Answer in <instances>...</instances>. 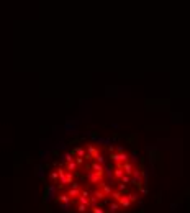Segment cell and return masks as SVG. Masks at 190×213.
I'll return each instance as SVG.
<instances>
[{"label": "cell", "instance_id": "1", "mask_svg": "<svg viewBox=\"0 0 190 213\" xmlns=\"http://www.w3.org/2000/svg\"><path fill=\"white\" fill-rule=\"evenodd\" d=\"M105 175V172L103 174H100V172H88L87 174V179H88V182H92V184H100L102 182V177Z\"/></svg>", "mask_w": 190, "mask_h": 213}, {"label": "cell", "instance_id": "2", "mask_svg": "<svg viewBox=\"0 0 190 213\" xmlns=\"http://www.w3.org/2000/svg\"><path fill=\"white\" fill-rule=\"evenodd\" d=\"M118 203H120V206H123V208H130L131 206V200L128 195H121V199L118 200Z\"/></svg>", "mask_w": 190, "mask_h": 213}, {"label": "cell", "instance_id": "3", "mask_svg": "<svg viewBox=\"0 0 190 213\" xmlns=\"http://www.w3.org/2000/svg\"><path fill=\"white\" fill-rule=\"evenodd\" d=\"M100 188H102V192L105 193V195H112V192H113L112 185H110V184H105V182H100Z\"/></svg>", "mask_w": 190, "mask_h": 213}, {"label": "cell", "instance_id": "4", "mask_svg": "<svg viewBox=\"0 0 190 213\" xmlns=\"http://www.w3.org/2000/svg\"><path fill=\"white\" fill-rule=\"evenodd\" d=\"M57 200H59L61 203H72V200H70V197L67 195V193H59V195H57Z\"/></svg>", "mask_w": 190, "mask_h": 213}, {"label": "cell", "instance_id": "5", "mask_svg": "<svg viewBox=\"0 0 190 213\" xmlns=\"http://www.w3.org/2000/svg\"><path fill=\"white\" fill-rule=\"evenodd\" d=\"M123 169H125V174H128V175H133V164H131V162H128V161H126V162H125L123 164Z\"/></svg>", "mask_w": 190, "mask_h": 213}, {"label": "cell", "instance_id": "6", "mask_svg": "<svg viewBox=\"0 0 190 213\" xmlns=\"http://www.w3.org/2000/svg\"><path fill=\"white\" fill-rule=\"evenodd\" d=\"M69 197H77L79 199V195H80V188H77V187H70V190H69V193H67Z\"/></svg>", "mask_w": 190, "mask_h": 213}, {"label": "cell", "instance_id": "7", "mask_svg": "<svg viewBox=\"0 0 190 213\" xmlns=\"http://www.w3.org/2000/svg\"><path fill=\"white\" fill-rule=\"evenodd\" d=\"M79 203H82V205H85V206H90L88 197H84V195H79Z\"/></svg>", "mask_w": 190, "mask_h": 213}, {"label": "cell", "instance_id": "8", "mask_svg": "<svg viewBox=\"0 0 190 213\" xmlns=\"http://www.w3.org/2000/svg\"><path fill=\"white\" fill-rule=\"evenodd\" d=\"M118 210H120V203H116V202L108 206V213H116Z\"/></svg>", "mask_w": 190, "mask_h": 213}, {"label": "cell", "instance_id": "9", "mask_svg": "<svg viewBox=\"0 0 190 213\" xmlns=\"http://www.w3.org/2000/svg\"><path fill=\"white\" fill-rule=\"evenodd\" d=\"M105 175L110 179V180H112V179L115 177V174L112 172V167H110V166H107V167H105Z\"/></svg>", "mask_w": 190, "mask_h": 213}, {"label": "cell", "instance_id": "10", "mask_svg": "<svg viewBox=\"0 0 190 213\" xmlns=\"http://www.w3.org/2000/svg\"><path fill=\"white\" fill-rule=\"evenodd\" d=\"M88 200H90V206H92V208H94V206H97V203H99V199H97L95 195H92Z\"/></svg>", "mask_w": 190, "mask_h": 213}, {"label": "cell", "instance_id": "11", "mask_svg": "<svg viewBox=\"0 0 190 213\" xmlns=\"http://www.w3.org/2000/svg\"><path fill=\"white\" fill-rule=\"evenodd\" d=\"M112 197H113V199L116 200V202H118V200L121 199V192H120V190H116V192L113 190V192H112Z\"/></svg>", "mask_w": 190, "mask_h": 213}, {"label": "cell", "instance_id": "12", "mask_svg": "<svg viewBox=\"0 0 190 213\" xmlns=\"http://www.w3.org/2000/svg\"><path fill=\"white\" fill-rule=\"evenodd\" d=\"M87 210H88V206L82 205V203H79V205H77V212H79V213H85Z\"/></svg>", "mask_w": 190, "mask_h": 213}, {"label": "cell", "instance_id": "13", "mask_svg": "<svg viewBox=\"0 0 190 213\" xmlns=\"http://www.w3.org/2000/svg\"><path fill=\"white\" fill-rule=\"evenodd\" d=\"M120 180H121V184H130V182H131V177H130L128 174H125L123 177L120 179Z\"/></svg>", "mask_w": 190, "mask_h": 213}, {"label": "cell", "instance_id": "14", "mask_svg": "<svg viewBox=\"0 0 190 213\" xmlns=\"http://www.w3.org/2000/svg\"><path fill=\"white\" fill-rule=\"evenodd\" d=\"M92 213H107V212L103 208H100V206H94V208H92Z\"/></svg>", "mask_w": 190, "mask_h": 213}, {"label": "cell", "instance_id": "15", "mask_svg": "<svg viewBox=\"0 0 190 213\" xmlns=\"http://www.w3.org/2000/svg\"><path fill=\"white\" fill-rule=\"evenodd\" d=\"M94 195L100 200V199H103V197H105V193H103V192H100V190H95V192H94Z\"/></svg>", "mask_w": 190, "mask_h": 213}, {"label": "cell", "instance_id": "16", "mask_svg": "<svg viewBox=\"0 0 190 213\" xmlns=\"http://www.w3.org/2000/svg\"><path fill=\"white\" fill-rule=\"evenodd\" d=\"M118 190H120L121 193H125V192H128V187H126V184H120V185H118Z\"/></svg>", "mask_w": 190, "mask_h": 213}, {"label": "cell", "instance_id": "17", "mask_svg": "<svg viewBox=\"0 0 190 213\" xmlns=\"http://www.w3.org/2000/svg\"><path fill=\"white\" fill-rule=\"evenodd\" d=\"M69 206H70V203H61V208H62V212H69Z\"/></svg>", "mask_w": 190, "mask_h": 213}, {"label": "cell", "instance_id": "18", "mask_svg": "<svg viewBox=\"0 0 190 213\" xmlns=\"http://www.w3.org/2000/svg\"><path fill=\"white\" fill-rule=\"evenodd\" d=\"M128 197H130V200H131V202H136V200H138V195H134V193H130Z\"/></svg>", "mask_w": 190, "mask_h": 213}, {"label": "cell", "instance_id": "19", "mask_svg": "<svg viewBox=\"0 0 190 213\" xmlns=\"http://www.w3.org/2000/svg\"><path fill=\"white\" fill-rule=\"evenodd\" d=\"M141 188V193H143V195H146V193H148V188L146 187H139Z\"/></svg>", "mask_w": 190, "mask_h": 213}]
</instances>
